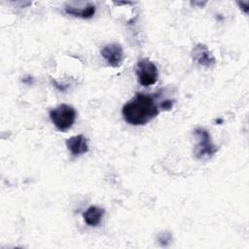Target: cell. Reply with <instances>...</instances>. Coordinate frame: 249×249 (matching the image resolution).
Here are the masks:
<instances>
[{"label": "cell", "instance_id": "cell-11", "mask_svg": "<svg viewBox=\"0 0 249 249\" xmlns=\"http://www.w3.org/2000/svg\"><path fill=\"white\" fill-rule=\"evenodd\" d=\"M173 100H169V99H166L164 101H162L160 105H159V108L162 109V110H170L173 106Z\"/></svg>", "mask_w": 249, "mask_h": 249}, {"label": "cell", "instance_id": "cell-1", "mask_svg": "<svg viewBox=\"0 0 249 249\" xmlns=\"http://www.w3.org/2000/svg\"><path fill=\"white\" fill-rule=\"evenodd\" d=\"M160 113L159 105L149 94L137 92L122 109L124 120L132 125H144Z\"/></svg>", "mask_w": 249, "mask_h": 249}, {"label": "cell", "instance_id": "cell-4", "mask_svg": "<svg viewBox=\"0 0 249 249\" xmlns=\"http://www.w3.org/2000/svg\"><path fill=\"white\" fill-rule=\"evenodd\" d=\"M135 74L137 81L144 87L156 84L159 78V71L156 64L149 58H141L135 66Z\"/></svg>", "mask_w": 249, "mask_h": 249}, {"label": "cell", "instance_id": "cell-8", "mask_svg": "<svg viewBox=\"0 0 249 249\" xmlns=\"http://www.w3.org/2000/svg\"><path fill=\"white\" fill-rule=\"evenodd\" d=\"M104 214H105V210L103 208L95 205H91L83 213V218L86 224H88L89 226L96 227L100 224Z\"/></svg>", "mask_w": 249, "mask_h": 249}, {"label": "cell", "instance_id": "cell-9", "mask_svg": "<svg viewBox=\"0 0 249 249\" xmlns=\"http://www.w3.org/2000/svg\"><path fill=\"white\" fill-rule=\"evenodd\" d=\"M64 11L66 14L73 16V17H79L83 18H91L95 13V6L89 4L85 6L84 8H76L72 6H65Z\"/></svg>", "mask_w": 249, "mask_h": 249}, {"label": "cell", "instance_id": "cell-3", "mask_svg": "<svg viewBox=\"0 0 249 249\" xmlns=\"http://www.w3.org/2000/svg\"><path fill=\"white\" fill-rule=\"evenodd\" d=\"M194 134L197 139V143L194 149L196 158L199 160H206L213 157V155L218 151V148L213 144L209 132L205 128L197 127L195 129Z\"/></svg>", "mask_w": 249, "mask_h": 249}, {"label": "cell", "instance_id": "cell-2", "mask_svg": "<svg viewBox=\"0 0 249 249\" xmlns=\"http://www.w3.org/2000/svg\"><path fill=\"white\" fill-rule=\"evenodd\" d=\"M49 116L54 126L58 130L64 131L73 125L77 113L73 106L62 103L52 109L49 112Z\"/></svg>", "mask_w": 249, "mask_h": 249}, {"label": "cell", "instance_id": "cell-5", "mask_svg": "<svg viewBox=\"0 0 249 249\" xmlns=\"http://www.w3.org/2000/svg\"><path fill=\"white\" fill-rule=\"evenodd\" d=\"M100 53L106 62L112 67H119L124 60V51L120 44L112 43L105 45Z\"/></svg>", "mask_w": 249, "mask_h": 249}, {"label": "cell", "instance_id": "cell-6", "mask_svg": "<svg viewBox=\"0 0 249 249\" xmlns=\"http://www.w3.org/2000/svg\"><path fill=\"white\" fill-rule=\"evenodd\" d=\"M192 56L195 61L204 67H212L215 64V58L203 44H197L192 52Z\"/></svg>", "mask_w": 249, "mask_h": 249}, {"label": "cell", "instance_id": "cell-12", "mask_svg": "<svg viewBox=\"0 0 249 249\" xmlns=\"http://www.w3.org/2000/svg\"><path fill=\"white\" fill-rule=\"evenodd\" d=\"M237 4L241 7L240 9H242L245 13H247V12H248V2H244V3H243V2H241V3H240V2H238Z\"/></svg>", "mask_w": 249, "mask_h": 249}, {"label": "cell", "instance_id": "cell-10", "mask_svg": "<svg viewBox=\"0 0 249 249\" xmlns=\"http://www.w3.org/2000/svg\"><path fill=\"white\" fill-rule=\"evenodd\" d=\"M158 240L160 241V243L161 245H167L171 241V234L169 232H166V231L160 232L158 235Z\"/></svg>", "mask_w": 249, "mask_h": 249}, {"label": "cell", "instance_id": "cell-7", "mask_svg": "<svg viewBox=\"0 0 249 249\" xmlns=\"http://www.w3.org/2000/svg\"><path fill=\"white\" fill-rule=\"evenodd\" d=\"M65 144L73 156H80L89 151V141L83 134L75 135L66 139Z\"/></svg>", "mask_w": 249, "mask_h": 249}]
</instances>
